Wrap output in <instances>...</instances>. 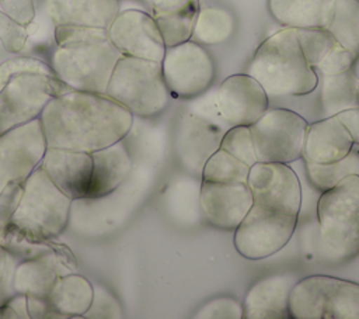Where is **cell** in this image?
<instances>
[{
	"label": "cell",
	"mask_w": 359,
	"mask_h": 319,
	"mask_svg": "<svg viewBox=\"0 0 359 319\" xmlns=\"http://www.w3.org/2000/svg\"><path fill=\"white\" fill-rule=\"evenodd\" d=\"M353 146L344 124L337 115H330L307 125L302 159L304 163L327 164L344 159Z\"/></svg>",
	"instance_id": "cell-20"
},
{
	"label": "cell",
	"mask_w": 359,
	"mask_h": 319,
	"mask_svg": "<svg viewBox=\"0 0 359 319\" xmlns=\"http://www.w3.org/2000/svg\"><path fill=\"white\" fill-rule=\"evenodd\" d=\"M105 94L140 118L158 115L171 98L161 62L125 55L116 62Z\"/></svg>",
	"instance_id": "cell-7"
},
{
	"label": "cell",
	"mask_w": 359,
	"mask_h": 319,
	"mask_svg": "<svg viewBox=\"0 0 359 319\" xmlns=\"http://www.w3.org/2000/svg\"><path fill=\"white\" fill-rule=\"evenodd\" d=\"M74 271V263H69L67 254L50 249L17 263L13 288L17 294L46 298L59 277Z\"/></svg>",
	"instance_id": "cell-19"
},
{
	"label": "cell",
	"mask_w": 359,
	"mask_h": 319,
	"mask_svg": "<svg viewBox=\"0 0 359 319\" xmlns=\"http://www.w3.org/2000/svg\"><path fill=\"white\" fill-rule=\"evenodd\" d=\"M72 202L73 200L36 167L22 184V195L6 229V240L18 236L27 242L42 243L57 237L69 223Z\"/></svg>",
	"instance_id": "cell-4"
},
{
	"label": "cell",
	"mask_w": 359,
	"mask_h": 319,
	"mask_svg": "<svg viewBox=\"0 0 359 319\" xmlns=\"http://www.w3.org/2000/svg\"><path fill=\"white\" fill-rule=\"evenodd\" d=\"M199 204L205 219L222 230H234L254 204L247 183L202 181Z\"/></svg>",
	"instance_id": "cell-17"
},
{
	"label": "cell",
	"mask_w": 359,
	"mask_h": 319,
	"mask_svg": "<svg viewBox=\"0 0 359 319\" xmlns=\"http://www.w3.org/2000/svg\"><path fill=\"white\" fill-rule=\"evenodd\" d=\"M39 121L48 148L91 153L123 141L133 114L105 93L69 89L48 101Z\"/></svg>",
	"instance_id": "cell-1"
},
{
	"label": "cell",
	"mask_w": 359,
	"mask_h": 319,
	"mask_svg": "<svg viewBox=\"0 0 359 319\" xmlns=\"http://www.w3.org/2000/svg\"><path fill=\"white\" fill-rule=\"evenodd\" d=\"M39 167L73 201L87 200L93 170L91 153L48 148Z\"/></svg>",
	"instance_id": "cell-18"
},
{
	"label": "cell",
	"mask_w": 359,
	"mask_h": 319,
	"mask_svg": "<svg viewBox=\"0 0 359 319\" xmlns=\"http://www.w3.org/2000/svg\"><path fill=\"white\" fill-rule=\"evenodd\" d=\"M84 316H91V318H121L122 316V309L119 302L105 289H101L100 298L94 292V299Z\"/></svg>",
	"instance_id": "cell-40"
},
{
	"label": "cell",
	"mask_w": 359,
	"mask_h": 319,
	"mask_svg": "<svg viewBox=\"0 0 359 319\" xmlns=\"http://www.w3.org/2000/svg\"><path fill=\"white\" fill-rule=\"evenodd\" d=\"M194 318L198 319H241L244 318L243 305L230 297H219L210 299L201 306Z\"/></svg>",
	"instance_id": "cell-34"
},
{
	"label": "cell",
	"mask_w": 359,
	"mask_h": 319,
	"mask_svg": "<svg viewBox=\"0 0 359 319\" xmlns=\"http://www.w3.org/2000/svg\"><path fill=\"white\" fill-rule=\"evenodd\" d=\"M198 10L199 7H189L153 17L157 22L165 46H174L191 39Z\"/></svg>",
	"instance_id": "cell-31"
},
{
	"label": "cell",
	"mask_w": 359,
	"mask_h": 319,
	"mask_svg": "<svg viewBox=\"0 0 359 319\" xmlns=\"http://www.w3.org/2000/svg\"><path fill=\"white\" fill-rule=\"evenodd\" d=\"M4 302H6V301H1V299H0V318H1V308H3Z\"/></svg>",
	"instance_id": "cell-46"
},
{
	"label": "cell",
	"mask_w": 359,
	"mask_h": 319,
	"mask_svg": "<svg viewBox=\"0 0 359 319\" xmlns=\"http://www.w3.org/2000/svg\"><path fill=\"white\" fill-rule=\"evenodd\" d=\"M309 181L320 191H325L349 174H359V150H352L341 160L327 164L306 163Z\"/></svg>",
	"instance_id": "cell-29"
},
{
	"label": "cell",
	"mask_w": 359,
	"mask_h": 319,
	"mask_svg": "<svg viewBox=\"0 0 359 319\" xmlns=\"http://www.w3.org/2000/svg\"><path fill=\"white\" fill-rule=\"evenodd\" d=\"M327 30L341 46L359 56V0H335L334 15Z\"/></svg>",
	"instance_id": "cell-28"
},
{
	"label": "cell",
	"mask_w": 359,
	"mask_h": 319,
	"mask_svg": "<svg viewBox=\"0 0 359 319\" xmlns=\"http://www.w3.org/2000/svg\"><path fill=\"white\" fill-rule=\"evenodd\" d=\"M122 0H45L53 25L105 28L121 11Z\"/></svg>",
	"instance_id": "cell-22"
},
{
	"label": "cell",
	"mask_w": 359,
	"mask_h": 319,
	"mask_svg": "<svg viewBox=\"0 0 359 319\" xmlns=\"http://www.w3.org/2000/svg\"><path fill=\"white\" fill-rule=\"evenodd\" d=\"M56 46L50 56L55 76L69 89L105 93L122 56L105 28L55 25Z\"/></svg>",
	"instance_id": "cell-2"
},
{
	"label": "cell",
	"mask_w": 359,
	"mask_h": 319,
	"mask_svg": "<svg viewBox=\"0 0 359 319\" xmlns=\"http://www.w3.org/2000/svg\"><path fill=\"white\" fill-rule=\"evenodd\" d=\"M216 103L230 126H250L268 110L269 97L257 79L248 73H236L216 87Z\"/></svg>",
	"instance_id": "cell-16"
},
{
	"label": "cell",
	"mask_w": 359,
	"mask_h": 319,
	"mask_svg": "<svg viewBox=\"0 0 359 319\" xmlns=\"http://www.w3.org/2000/svg\"><path fill=\"white\" fill-rule=\"evenodd\" d=\"M27 297V311L31 319H43V318H57L50 309L46 298H38L32 295Z\"/></svg>",
	"instance_id": "cell-44"
},
{
	"label": "cell",
	"mask_w": 359,
	"mask_h": 319,
	"mask_svg": "<svg viewBox=\"0 0 359 319\" xmlns=\"http://www.w3.org/2000/svg\"><path fill=\"white\" fill-rule=\"evenodd\" d=\"M309 122L289 108H268L250 125L258 162L292 163L302 159Z\"/></svg>",
	"instance_id": "cell-9"
},
{
	"label": "cell",
	"mask_w": 359,
	"mask_h": 319,
	"mask_svg": "<svg viewBox=\"0 0 359 319\" xmlns=\"http://www.w3.org/2000/svg\"><path fill=\"white\" fill-rule=\"evenodd\" d=\"M93 170L87 200L102 198L119 188L132 171V157L123 141L91 152Z\"/></svg>",
	"instance_id": "cell-23"
},
{
	"label": "cell",
	"mask_w": 359,
	"mask_h": 319,
	"mask_svg": "<svg viewBox=\"0 0 359 319\" xmlns=\"http://www.w3.org/2000/svg\"><path fill=\"white\" fill-rule=\"evenodd\" d=\"M247 184L254 204L271 211L299 216L302 185L297 174L287 163H254L250 167Z\"/></svg>",
	"instance_id": "cell-14"
},
{
	"label": "cell",
	"mask_w": 359,
	"mask_h": 319,
	"mask_svg": "<svg viewBox=\"0 0 359 319\" xmlns=\"http://www.w3.org/2000/svg\"><path fill=\"white\" fill-rule=\"evenodd\" d=\"M248 173L250 166L219 148L203 164L201 177L210 183H247Z\"/></svg>",
	"instance_id": "cell-30"
},
{
	"label": "cell",
	"mask_w": 359,
	"mask_h": 319,
	"mask_svg": "<svg viewBox=\"0 0 359 319\" xmlns=\"http://www.w3.org/2000/svg\"><path fill=\"white\" fill-rule=\"evenodd\" d=\"M69 90L56 76L18 73L0 84V134L39 118L48 101Z\"/></svg>",
	"instance_id": "cell-10"
},
{
	"label": "cell",
	"mask_w": 359,
	"mask_h": 319,
	"mask_svg": "<svg viewBox=\"0 0 359 319\" xmlns=\"http://www.w3.org/2000/svg\"><path fill=\"white\" fill-rule=\"evenodd\" d=\"M236 20L233 14L222 7H199L191 41L201 45H219L226 42L234 32Z\"/></svg>",
	"instance_id": "cell-26"
},
{
	"label": "cell",
	"mask_w": 359,
	"mask_h": 319,
	"mask_svg": "<svg viewBox=\"0 0 359 319\" xmlns=\"http://www.w3.org/2000/svg\"><path fill=\"white\" fill-rule=\"evenodd\" d=\"M220 149L233 155L234 157H237L238 160H241L250 167L258 162L251 129L247 125L230 126L222 138Z\"/></svg>",
	"instance_id": "cell-33"
},
{
	"label": "cell",
	"mask_w": 359,
	"mask_h": 319,
	"mask_svg": "<svg viewBox=\"0 0 359 319\" xmlns=\"http://www.w3.org/2000/svg\"><path fill=\"white\" fill-rule=\"evenodd\" d=\"M297 218V215H287L252 204L244 219L233 230L237 253L248 260H261L278 253L293 236Z\"/></svg>",
	"instance_id": "cell-11"
},
{
	"label": "cell",
	"mask_w": 359,
	"mask_h": 319,
	"mask_svg": "<svg viewBox=\"0 0 359 319\" xmlns=\"http://www.w3.org/2000/svg\"><path fill=\"white\" fill-rule=\"evenodd\" d=\"M356 58V53L338 44L325 55V58L314 67V70L320 76L339 74L351 70Z\"/></svg>",
	"instance_id": "cell-36"
},
{
	"label": "cell",
	"mask_w": 359,
	"mask_h": 319,
	"mask_svg": "<svg viewBox=\"0 0 359 319\" xmlns=\"http://www.w3.org/2000/svg\"><path fill=\"white\" fill-rule=\"evenodd\" d=\"M335 0H268V11L286 28H327Z\"/></svg>",
	"instance_id": "cell-24"
},
{
	"label": "cell",
	"mask_w": 359,
	"mask_h": 319,
	"mask_svg": "<svg viewBox=\"0 0 359 319\" xmlns=\"http://www.w3.org/2000/svg\"><path fill=\"white\" fill-rule=\"evenodd\" d=\"M335 115L344 124L346 131L349 132L353 143L359 146V105L353 107V108L344 110Z\"/></svg>",
	"instance_id": "cell-43"
},
{
	"label": "cell",
	"mask_w": 359,
	"mask_h": 319,
	"mask_svg": "<svg viewBox=\"0 0 359 319\" xmlns=\"http://www.w3.org/2000/svg\"><path fill=\"white\" fill-rule=\"evenodd\" d=\"M356 100H358V105H359V86L356 89Z\"/></svg>",
	"instance_id": "cell-47"
},
{
	"label": "cell",
	"mask_w": 359,
	"mask_h": 319,
	"mask_svg": "<svg viewBox=\"0 0 359 319\" xmlns=\"http://www.w3.org/2000/svg\"><path fill=\"white\" fill-rule=\"evenodd\" d=\"M352 70H353L355 76L359 79V56L356 58V60H355V63H353V66H352Z\"/></svg>",
	"instance_id": "cell-45"
},
{
	"label": "cell",
	"mask_w": 359,
	"mask_h": 319,
	"mask_svg": "<svg viewBox=\"0 0 359 319\" xmlns=\"http://www.w3.org/2000/svg\"><path fill=\"white\" fill-rule=\"evenodd\" d=\"M107 31L112 44L125 56L156 62L164 58L167 46L156 20L146 10L119 11Z\"/></svg>",
	"instance_id": "cell-15"
},
{
	"label": "cell",
	"mask_w": 359,
	"mask_h": 319,
	"mask_svg": "<svg viewBox=\"0 0 359 319\" xmlns=\"http://www.w3.org/2000/svg\"><path fill=\"white\" fill-rule=\"evenodd\" d=\"M358 86L359 79L355 76L352 69L334 76H321L320 104L325 117L358 107Z\"/></svg>",
	"instance_id": "cell-27"
},
{
	"label": "cell",
	"mask_w": 359,
	"mask_h": 319,
	"mask_svg": "<svg viewBox=\"0 0 359 319\" xmlns=\"http://www.w3.org/2000/svg\"><path fill=\"white\" fill-rule=\"evenodd\" d=\"M294 35L306 60L313 69L335 45H338L327 28H297L294 30Z\"/></svg>",
	"instance_id": "cell-32"
},
{
	"label": "cell",
	"mask_w": 359,
	"mask_h": 319,
	"mask_svg": "<svg viewBox=\"0 0 359 319\" xmlns=\"http://www.w3.org/2000/svg\"><path fill=\"white\" fill-rule=\"evenodd\" d=\"M22 184L20 181L7 184L0 191V239L1 245L6 242V229L20 204L22 195Z\"/></svg>",
	"instance_id": "cell-38"
},
{
	"label": "cell",
	"mask_w": 359,
	"mask_h": 319,
	"mask_svg": "<svg viewBox=\"0 0 359 319\" xmlns=\"http://www.w3.org/2000/svg\"><path fill=\"white\" fill-rule=\"evenodd\" d=\"M230 124L222 117L216 103V87L189 98L180 114L175 149L180 163L192 174H201L206 160L220 148Z\"/></svg>",
	"instance_id": "cell-6"
},
{
	"label": "cell",
	"mask_w": 359,
	"mask_h": 319,
	"mask_svg": "<svg viewBox=\"0 0 359 319\" xmlns=\"http://www.w3.org/2000/svg\"><path fill=\"white\" fill-rule=\"evenodd\" d=\"M144 7L153 17L180 11L189 7H199V0H132Z\"/></svg>",
	"instance_id": "cell-42"
},
{
	"label": "cell",
	"mask_w": 359,
	"mask_h": 319,
	"mask_svg": "<svg viewBox=\"0 0 359 319\" xmlns=\"http://www.w3.org/2000/svg\"><path fill=\"white\" fill-rule=\"evenodd\" d=\"M320 243L324 256L334 263L359 254V174H349L317 201Z\"/></svg>",
	"instance_id": "cell-5"
},
{
	"label": "cell",
	"mask_w": 359,
	"mask_h": 319,
	"mask_svg": "<svg viewBox=\"0 0 359 319\" xmlns=\"http://www.w3.org/2000/svg\"><path fill=\"white\" fill-rule=\"evenodd\" d=\"M94 299V287L88 278L74 271L55 282L46 301L57 318L84 316Z\"/></svg>",
	"instance_id": "cell-25"
},
{
	"label": "cell",
	"mask_w": 359,
	"mask_h": 319,
	"mask_svg": "<svg viewBox=\"0 0 359 319\" xmlns=\"http://www.w3.org/2000/svg\"><path fill=\"white\" fill-rule=\"evenodd\" d=\"M46 149L39 118L0 134V191L10 183H24L41 166Z\"/></svg>",
	"instance_id": "cell-13"
},
{
	"label": "cell",
	"mask_w": 359,
	"mask_h": 319,
	"mask_svg": "<svg viewBox=\"0 0 359 319\" xmlns=\"http://www.w3.org/2000/svg\"><path fill=\"white\" fill-rule=\"evenodd\" d=\"M1 10L14 21L27 27L34 21L35 4L34 0H0Z\"/></svg>",
	"instance_id": "cell-41"
},
{
	"label": "cell",
	"mask_w": 359,
	"mask_h": 319,
	"mask_svg": "<svg viewBox=\"0 0 359 319\" xmlns=\"http://www.w3.org/2000/svg\"><path fill=\"white\" fill-rule=\"evenodd\" d=\"M161 70L171 97L182 100L198 97L209 90L216 74L210 53L203 45L191 39L165 48Z\"/></svg>",
	"instance_id": "cell-12"
},
{
	"label": "cell",
	"mask_w": 359,
	"mask_h": 319,
	"mask_svg": "<svg viewBox=\"0 0 359 319\" xmlns=\"http://www.w3.org/2000/svg\"><path fill=\"white\" fill-rule=\"evenodd\" d=\"M292 274H273L255 281L245 294V319H287L289 295L296 282Z\"/></svg>",
	"instance_id": "cell-21"
},
{
	"label": "cell",
	"mask_w": 359,
	"mask_h": 319,
	"mask_svg": "<svg viewBox=\"0 0 359 319\" xmlns=\"http://www.w3.org/2000/svg\"><path fill=\"white\" fill-rule=\"evenodd\" d=\"M247 73L259 82L268 97L307 96L318 86V74L306 60L294 30L286 27L259 44Z\"/></svg>",
	"instance_id": "cell-3"
},
{
	"label": "cell",
	"mask_w": 359,
	"mask_h": 319,
	"mask_svg": "<svg viewBox=\"0 0 359 319\" xmlns=\"http://www.w3.org/2000/svg\"><path fill=\"white\" fill-rule=\"evenodd\" d=\"M18 73H38L55 76L50 65L34 58V56H14L0 63V84H3L10 76Z\"/></svg>",
	"instance_id": "cell-35"
},
{
	"label": "cell",
	"mask_w": 359,
	"mask_h": 319,
	"mask_svg": "<svg viewBox=\"0 0 359 319\" xmlns=\"http://www.w3.org/2000/svg\"><path fill=\"white\" fill-rule=\"evenodd\" d=\"M15 256L13 252L6 246L0 243V299L7 301L11 295H14L13 288V278H14V270L17 266Z\"/></svg>",
	"instance_id": "cell-39"
},
{
	"label": "cell",
	"mask_w": 359,
	"mask_h": 319,
	"mask_svg": "<svg viewBox=\"0 0 359 319\" xmlns=\"http://www.w3.org/2000/svg\"><path fill=\"white\" fill-rule=\"evenodd\" d=\"M27 27L14 21L0 8V42L7 52L17 53L27 44Z\"/></svg>",
	"instance_id": "cell-37"
},
{
	"label": "cell",
	"mask_w": 359,
	"mask_h": 319,
	"mask_svg": "<svg viewBox=\"0 0 359 319\" xmlns=\"http://www.w3.org/2000/svg\"><path fill=\"white\" fill-rule=\"evenodd\" d=\"M293 319H359V282L332 275H309L289 295Z\"/></svg>",
	"instance_id": "cell-8"
}]
</instances>
